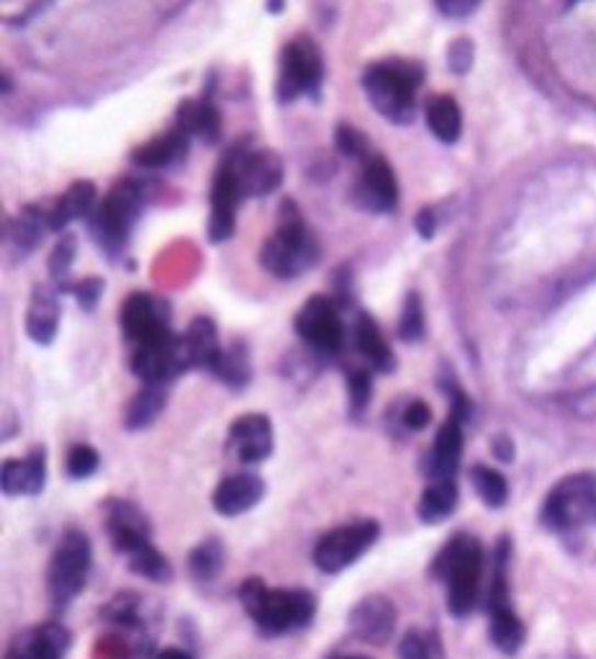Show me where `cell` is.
I'll return each mask as SVG.
<instances>
[{
	"label": "cell",
	"mask_w": 596,
	"mask_h": 659,
	"mask_svg": "<svg viewBox=\"0 0 596 659\" xmlns=\"http://www.w3.org/2000/svg\"><path fill=\"white\" fill-rule=\"evenodd\" d=\"M239 603L266 634H285L306 628L316 616V595L304 588H268L260 577H247L239 588Z\"/></svg>",
	"instance_id": "6da1fadb"
},
{
	"label": "cell",
	"mask_w": 596,
	"mask_h": 659,
	"mask_svg": "<svg viewBox=\"0 0 596 659\" xmlns=\"http://www.w3.org/2000/svg\"><path fill=\"white\" fill-rule=\"evenodd\" d=\"M425 72L417 63L386 59L363 72V91L381 116L394 124H409L417 111V88Z\"/></svg>",
	"instance_id": "7a4b0ae2"
},
{
	"label": "cell",
	"mask_w": 596,
	"mask_h": 659,
	"mask_svg": "<svg viewBox=\"0 0 596 659\" xmlns=\"http://www.w3.org/2000/svg\"><path fill=\"white\" fill-rule=\"evenodd\" d=\"M432 572L448 582V608L452 616L463 618L465 613H471L479 601L481 577H484V549L479 538L458 534L437 554Z\"/></svg>",
	"instance_id": "3957f363"
},
{
	"label": "cell",
	"mask_w": 596,
	"mask_h": 659,
	"mask_svg": "<svg viewBox=\"0 0 596 659\" xmlns=\"http://www.w3.org/2000/svg\"><path fill=\"white\" fill-rule=\"evenodd\" d=\"M319 256V245L301 220V212L293 201H285L278 212V230L262 247V266L278 279H293V276L308 271Z\"/></svg>",
	"instance_id": "277c9868"
},
{
	"label": "cell",
	"mask_w": 596,
	"mask_h": 659,
	"mask_svg": "<svg viewBox=\"0 0 596 659\" xmlns=\"http://www.w3.org/2000/svg\"><path fill=\"white\" fill-rule=\"evenodd\" d=\"M90 565H93L90 538L82 530H67L52 554L47 572L49 597L55 608H67L82 593V588L88 585Z\"/></svg>",
	"instance_id": "5b68a950"
},
{
	"label": "cell",
	"mask_w": 596,
	"mask_h": 659,
	"mask_svg": "<svg viewBox=\"0 0 596 659\" xmlns=\"http://www.w3.org/2000/svg\"><path fill=\"white\" fill-rule=\"evenodd\" d=\"M142 209V189L134 181H122L113 186L103 204L90 214L88 227L93 239L109 256H119L130 243L132 227Z\"/></svg>",
	"instance_id": "8992f818"
},
{
	"label": "cell",
	"mask_w": 596,
	"mask_h": 659,
	"mask_svg": "<svg viewBox=\"0 0 596 659\" xmlns=\"http://www.w3.org/2000/svg\"><path fill=\"white\" fill-rule=\"evenodd\" d=\"M596 521V471H578L548 492L542 523L553 530H576Z\"/></svg>",
	"instance_id": "52a82bcc"
},
{
	"label": "cell",
	"mask_w": 596,
	"mask_h": 659,
	"mask_svg": "<svg viewBox=\"0 0 596 659\" xmlns=\"http://www.w3.org/2000/svg\"><path fill=\"white\" fill-rule=\"evenodd\" d=\"M381 523L379 521H355L347 526H339L329 530L327 536L319 538V544L314 546V565L322 569L324 574H337L342 569L352 567L371 546L379 541Z\"/></svg>",
	"instance_id": "ba28073f"
},
{
	"label": "cell",
	"mask_w": 596,
	"mask_h": 659,
	"mask_svg": "<svg viewBox=\"0 0 596 659\" xmlns=\"http://www.w3.org/2000/svg\"><path fill=\"white\" fill-rule=\"evenodd\" d=\"M322 52L308 36H296L285 44L278 78V101L291 103L299 96H316L322 86Z\"/></svg>",
	"instance_id": "9c48e42d"
},
{
	"label": "cell",
	"mask_w": 596,
	"mask_h": 659,
	"mask_svg": "<svg viewBox=\"0 0 596 659\" xmlns=\"http://www.w3.org/2000/svg\"><path fill=\"white\" fill-rule=\"evenodd\" d=\"M296 333L301 340L319 354H337L342 348L345 327L329 297H312L296 314Z\"/></svg>",
	"instance_id": "30bf717a"
},
{
	"label": "cell",
	"mask_w": 596,
	"mask_h": 659,
	"mask_svg": "<svg viewBox=\"0 0 596 659\" xmlns=\"http://www.w3.org/2000/svg\"><path fill=\"white\" fill-rule=\"evenodd\" d=\"M122 327L132 343H149L170 335V304L162 297L139 291L132 294L122 306Z\"/></svg>",
	"instance_id": "8fae6325"
},
{
	"label": "cell",
	"mask_w": 596,
	"mask_h": 659,
	"mask_svg": "<svg viewBox=\"0 0 596 659\" xmlns=\"http://www.w3.org/2000/svg\"><path fill=\"white\" fill-rule=\"evenodd\" d=\"M396 624L398 611L386 595L360 597L350 608V616H347V626H350V634L355 639L373 644V647H383V644L394 639Z\"/></svg>",
	"instance_id": "7c38bea8"
},
{
	"label": "cell",
	"mask_w": 596,
	"mask_h": 659,
	"mask_svg": "<svg viewBox=\"0 0 596 659\" xmlns=\"http://www.w3.org/2000/svg\"><path fill=\"white\" fill-rule=\"evenodd\" d=\"M105 511V530H109L111 546L119 554H132L139 546L149 544V536H153V526H149L147 515L139 511L137 505L130 503V500H105L103 503Z\"/></svg>",
	"instance_id": "4fadbf2b"
},
{
	"label": "cell",
	"mask_w": 596,
	"mask_h": 659,
	"mask_svg": "<svg viewBox=\"0 0 596 659\" xmlns=\"http://www.w3.org/2000/svg\"><path fill=\"white\" fill-rule=\"evenodd\" d=\"M229 163L234 165L243 197H268L283 183V163L273 149H258L250 155L232 153Z\"/></svg>",
	"instance_id": "5bb4252c"
},
{
	"label": "cell",
	"mask_w": 596,
	"mask_h": 659,
	"mask_svg": "<svg viewBox=\"0 0 596 659\" xmlns=\"http://www.w3.org/2000/svg\"><path fill=\"white\" fill-rule=\"evenodd\" d=\"M243 189H239L237 174L229 157L222 163V168L216 170L214 186H211V216H209V239L214 245L224 243L232 237L234 232V212L237 204L243 201Z\"/></svg>",
	"instance_id": "9a60e30c"
},
{
	"label": "cell",
	"mask_w": 596,
	"mask_h": 659,
	"mask_svg": "<svg viewBox=\"0 0 596 659\" xmlns=\"http://www.w3.org/2000/svg\"><path fill=\"white\" fill-rule=\"evenodd\" d=\"M352 197L358 201V206L368 209V212L386 214L394 212L398 201V183L391 165L383 157H371L366 163L363 176L355 183Z\"/></svg>",
	"instance_id": "2e32d148"
},
{
	"label": "cell",
	"mask_w": 596,
	"mask_h": 659,
	"mask_svg": "<svg viewBox=\"0 0 596 659\" xmlns=\"http://www.w3.org/2000/svg\"><path fill=\"white\" fill-rule=\"evenodd\" d=\"M229 446L234 448L239 461L245 463H262L270 459L275 448L273 423L268 415L250 412V415L237 417L229 428Z\"/></svg>",
	"instance_id": "e0dca14e"
},
{
	"label": "cell",
	"mask_w": 596,
	"mask_h": 659,
	"mask_svg": "<svg viewBox=\"0 0 596 659\" xmlns=\"http://www.w3.org/2000/svg\"><path fill=\"white\" fill-rule=\"evenodd\" d=\"M266 498V482L260 474L243 471V474H232L216 484L211 494V505L224 518H237V515L250 513Z\"/></svg>",
	"instance_id": "ac0fdd59"
},
{
	"label": "cell",
	"mask_w": 596,
	"mask_h": 659,
	"mask_svg": "<svg viewBox=\"0 0 596 659\" xmlns=\"http://www.w3.org/2000/svg\"><path fill=\"white\" fill-rule=\"evenodd\" d=\"M0 487L9 498H36L47 487V451L36 446L24 459L3 461Z\"/></svg>",
	"instance_id": "d6986e66"
},
{
	"label": "cell",
	"mask_w": 596,
	"mask_h": 659,
	"mask_svg": "<svg viewBox=\"0 0 596 659\" xmlns=\"http://www.w3.org/2000/svg\"><path fill=\"white\" fill-rule=\"evenodd\" d=\"M70 644V628L52 621V624L40 626L29 636H21V639L13 644L9 659H65Z\"/></svg>",
	"instance_id": "ffe728a7"
},
{
	"label": "cell",
	"mask_w": 596,
	"mask_h": 659,
	"mask_svg": "<svg viewBox=\"0 0 596 659\" xmlns=\"http://www.w3.org/2000/svg\"><path fill=\"white\" fill-rule=\"evenodd\" d=\"M460 454H463V423L458 417H448L445 425L437 433L435 438V448L429 454V463L427 471L432 477V482L437 479H452L460 467Z\"/></svg>",
	"instance_id": "44dd1931"
},
{
	"label": "cell",
	"mask_w": 596,
	"mask_h": 659,
	"mask_svg": "<svg viewBox=\"0 0 596 659\" xmlns=\"http://www.w3.org/2000/svg\"><path fill=\"white\" fill-rule=\"evenodd\" d=\"M57 325H59L57 291L40 287L34 291L32 306H29V314H26L29 338L40 343V346H49L57 335Z\"/></svg>",
	"instance_id": "7402d4cb"
},
{
	"label": "cell",
	"mask_w": 596,
	"mask_h": 659,
	"mask_svg": "<svg viewBox=\"0 0 596 659\" xmlns=\"http://www.w3.org/2000/svg\"><path fill=\"white\" fill-rule=\"evenodd\" d=\"M355 348L366 358L368 366L381 373H391L396 369V356L386 340H383L381 330L368 314H360L355 322Z\"/></svg>",
	"instance_id": "603a6c76"
},
{
	"label": "cell",
	"mask_w": 596,
	"mask_h": 659,
	"mask_svg": "<svg viewBox=\"0 0 596 659\" xmlns=\"http://www.w3.org/2000/svg\"><path fill=\"white\" fill-rule=\"evenodd\" d=\"M188 145H191V137L180 126H176V130L165 132L162 137L134 149L132 160L142 165V168H165V165H176L183 160L188 155Z\"/></svg>",
	"instance_id": "cb8c5ba5"
},
{
	"label": "cell",
	"mask_w": 596,
	"mask_h": 659,
	"mask_svg": "<svg viewBox=\"0 0 596 659\" xmlns=\"http://www.w3.org/2000/svg\"><path fill=\"white\" fill-rule=\"evenodd\" d=\"M183 343H185L188 361H191V369H209L211 371V366H214L218 354H222L216 325L209 317L193 320L191 327L183 333Z\"/></svg>",
	"instance_id": "d4e9b609"
},
{
	"label": "cell",
	"mask_w": 596,
	"mask_h": 659,
	"mask_svg": "<svg viewBox=\"0 0 596 659\" xmlns=\"http://www.w3.org/2000/svg\"><path fill=\"white\" fill-rule=\"evenodd\" d=\"M458 500L460 494L456 479H437V482H432L421 492L417 505L419 521L427 523V526H437V523L448 521L452 511L458 507Z\"/></svg>",
	"instance_id": "484cf974"
},
{
	"label": "cell",
	"mask_w": 596,
	"mask_h": 659,
	"mask_svg": "<svg viewBox=\"0 0 596 659\" xmlns=\"http://www.w3.org/2000/svg\"><path fill=\"white\" fill-rule=\"evenodd\" d=\"M95 186L90 181H78L65 191V197L57 201L55 209H49V230H63L67 222L82 220L93 214L95 206Z\"/></svg>",
	"instance_id": "4316f807"
},
{
	"label": "cell",
	"mask_w": 596,
	"mask_h": 659,
	"mask_svg": "<svg viewBox=\"0 0 596 659\" xmlns=\"http://www.w3.org/2000/svg\"><path fill=\"white\" fill-rule=\"evenodd\" d=\"M176 126H180L188 137L214 142L218 137V130H222V119H218V111L209 99L183 101V107L178 109Z\"/></svg>",
	"instance_id": "83f0119b"
},
{
	"label": "cell",
	"mask_w": 596,
	"mask_h": 659,
	"mask_svg": "<svg viewBox=\"0 0 596 659\" xmlns=\"http://www.w3.org/2000/svg\"><path fill=\"white\" fill-rule=\"evenodd\" d=\"M165 404H168V384H145V389H139L126 407L124 425L130 431L149 428L160 417Z\"/></svg>",
	"instance_id": "f1b7e54d"
},
{
	"label": "cell",
	"mask_w": 596,
	"mask_h": 659,
	"mask_svg": "<svg viewBox=\"0 0 596 659\" xmlns=\"http://www.w3.org/2000/svg\"><path fill=\"white\" fill-rule=\"evenodd\" d=\"M211 373L216 379H222L226 387L232 389H245L252 379V364H250V350L243 343H234L232 348H222V354L211 366Z\"/></svg>",
	"instance_id": "f546056e"
},
{
	"label": "cell",
	"mask_w": 596,
	"mask_h": 659,
	"mask_svg": "<svg viewBox=\"0 0 596 659\" xmlns=\"http://www.w3.org/2000/svg\"><path fill=\"white\" fill-rule=\"evenodd\" d=\"M427 126L432 130V134L445 145H452L458 142L460 130H463V114H460V107L450 96H435L427 103Z\"/></svg>",
	"instance_id": "4dcf8cb0"
},
{
	"label": "cell",
	"mask_w": 596,
	"mask_h": 659,
	"mask_svg": "<svg viewBox=\"0 0 596 659\" xmlns=\"http://www.w3.org/2000/svg\"><path fill=\"white\" fill-rule=\"evenodd\" d=\"M492 613V641L494 647L502 651V655H517L525 644V624L519 621V616L511 611V605L507 608H496L488 611Z\"/></svg>",
	"instance_id": "1f68e13d"
},
{
	"label": "cell",
	"mask_w": 596,
	"mask_h": 659,
	"mask_svg": "<svg viewBox=\"0 0 596 659\" xmlns=\"http://www.w3.org/2000/svg\"><path fill=\"white\" fill-rule=\"evenodd\" d=\"M224 569V544L216 536L203 538L199 546H193L188 554V572L193 580L211 582L222 574Z\"/></svg>",
	"instance_id": "d6a6232c"
},
{
	"label": "cell",
	"mask_w": 596,
	"mask_h": 659,
	"mask_svg": "<svg viewBox=\"0 0 596 659\" xmlns=\"http://www.w3.org/2000/svg\"><path fill=\"white\" fill-rule=\"evenodd\" d=\"M124 559L134 574L145 577L149 582H160V585H165V582L172 580L170 559L165 557L157 546H153V541L139 546V549H134L132 554H126Z\"/></svg>",
	"instance_id": "836d02e7"
},
{
	"label": "cell",
	"mask_w": 596,
	"mask_h": 659,
	"mask_svg": "<svg viewBox=\"0 0 596 659\" xmlns=\"http://www.w3.org/2000/svg\"><path fill=\"white\" fill-rule=\"evenodd\" d=\"M471 482L475 494L481 498V503L488 507H502L509 498V484L504 479L502 471H496L492 467H484V463H475L471 469Z\"/></svg>",
	"instance_id": "e575fe53"
},
{
	"label": "cell",
	"mask_w": 596,
	"mask_h": 659,
	"mask_svg": "<svg viewBox=\"0 0 596 659\" xmlns=\"http://www.w3.org/2000/svg\"><path fill=\"white\" fill-rule=\"evenodd\" d=\"M101 616H103V621H111V624H116V626L137 628L142 624L139 621V595H134V593L116 595L101 611Z\"/></svg>",
	"instance_id": "d590c367"
},
{
	"label": "cell",
	"mask_w": 596,
	"mask_h": 659,
	"mask_svg": "<svg viewBox=\"0 0 596 659\" xmlns=\"http://www.w3.org/2000/svg\"><path fill=\"white\" fill-rule=\"evenodd\" d=\"M421 333H425V310H421L419 294H414L412 291L404 302L402 322H398V335H402L406 343H414L421 338Z\"/></svg>",
	"instance_id": "8d00e7d4"
},
{
	"label": "cell",
	"mask_w": 596,
	"mask_h": 659,
	"mask_svg": "<svg viewBox=\"0 0 596 659\" xmlns=\"http://www.w3.org/2000/svg\"><path fill=\"white\" fill-rule=\"evenodd\" d=\"M98 463H101V456H98L95 448H90L86 444L72 446L70 454H67V461H65L67 477H70V479L93 477L98 471Z\"/></svg>",
	"instance_id": "74e56055"
},
{
	"label": "cell",
	"mask_w": 596,
	"mask_h": 659,
	"mask_svg": "<svg viewBox=\"0 0 596 659\" xmlns=\"http://www.w3.org/2000/svg\"><path fill=\"white\" fill-rule=\"evenodd\" d=\"M347 389H350V412L352 415H360L368 407L373 394V381H371V371L368 369H358L350 373L347 379Z\"/></svg>",
	"instance_id": "f35d334b"
},
{
	"label": "cell",
	"mask_w": 596,
	"mask_h": 659,
	"mask_svg": "<svg viewBox=\"0 0 596 659\" xmlns=\"http://www.w3.org/2000/svg\"><path fill=\"white\" fill-rule=\"evenodd\" d=\"M75 237L72 235H63L57 239L55 250H52L49 256V276L55 279L57 283L65 281V276L70 273V266H72V258H75Z\"/></svg>",
	"instance_id": "ab89813d"
},
{
	"label": "cell",
	"mask_w": 596,
	"mask_h": 659,
	"mask_svg": "<svg viewBox=\"0 0 596 659\" xmlns=\"http://www.w3.org/2000/svg\"><path fill=\"white\" fill-rule=\"evenodd\" d=\"M335 142H337V149L342 153L345 157H363L366 149H368V139L363 132H358L355 126L350 124H339L337 126V134H335Z\"/></svg>",
	"instance_id": "60d3db41"
},
{
	"label": "cell",
	"mask_w": 596,
	"mask_h": 659,
	"mask_svg": "<svg viewBox=\"0 0 596 659\" xmlns=\"http://www.w3.org/2000/svg\"><path fill=\"white\" fill-rule=\"evenodd\" d=\"M103 287H105L103 279H98V276H90V279L80 281V283H72V287H67L65 291H72L82 310L90 312V310H95L98 299H101V294H103Z\"/></svg>",
	"instance_id": "b9f144b4"
},
{
	"label": "cell",
	"mask_w": 596,
	"mask_h": 659,
	"mask_svg": "<svg viewBox=\"0 0 596 659\" xmlns=\"http://www.w3.org/2000/svg\"><path fill=\"white\" fill-rule=\"evenodd\" d=\"M448 65H450V70L458 72V75H463V72L471 70V65H473V42L465 40V36H460V40L452 42L450 49H448Z\"/></svg>",
	"instance_id": "7bdbcfd3"
},
{
	"label": "cell",
	"mask_w": 596,
	"mask_h": 659,
	"mask_svg": "<svg viewBox=\"0 0 596 659\" xmlns=\"http://www.w3.org/2000/svg\"><path fill=\"white\" fill-rule=\"evenodd\" d=\"M402 421H404V425H406V428H409V431H425L427 425L432 423V410H429V404H427V402L414 400V402L406 404Z\"/></svg>",
	"instance_id": "ee69618b"
},
{
	"label": "cell",
	"mask_w": 596,
	"mask_h": 659,
	"mask_svg": "<svg viewBox=\"0 0 596 659\" xmlns=\"http://www.w3.org/2000/svg\"><path fill=\"white\" fill-rule=\"evenodd\" d=\"M398 657L402 659H429L427 639L417 632H409L398 644Z\"/></svg>",
	"instance_id": "f6af8a7d"
},
{
	"label": "cell",
	"mask_w": 596,
	"mask_h": 659,
	"mask_svg": "<svg viewBox=\"0 0 596 659\" xmlns=\"http://www.w3.org/2000/svg\"><path fill=\"white\" fill-rule=\"evenodd\" d=\"M479 3L481 0H437L440 11L448 13V16H468Z\"/></svg>",
	"instance_id": "bcb514c9"
},
{
	"label": "cell",
	"mask_w": 596,
	"mask_h": 659,
	"mask_svg": "<svg viewBox=\"0 0 596 659\" xmlns=\"http://www.w3.org/2000/svg\"><path fill=\"white\" fill-rule=\"evenodd\" d=\"M435 227H437V222H435L432 209H421V212L417 214V232H419V235L425 239H432Z\"/></svg>",
	"instance_id": "7dc6e473"
},
{
	"label": "cell",
	"mask_w": 596,
	"mask_h": 659,
	"mask_svg": "<svg viewBox=\"0 0 596 659\" xmlns=\"http://www.w3.org/2000/svg\"><path fill=\"white\" fill-rule=\"evenodd\" d=\"M494 454H496V459L511 461L515 459V446H511V440L507 436H499L494 440Z\"/></svg>",
	"instance_id": "c3c4849f"
},
{
	"label": "cell",
	"mask_w": 596,
	"mask_h": 659,
	"mask_svg": "<svg viewBox=\"0 0 596 659\" xmlns=\"http://www.w3.org/2000/svg\"><path fill=\"white\" fill-rule=\"evenodd\" d=\"M155 659H193V655H188L185 649H178V647H168L162 651H157Z\"/></svg>",
	"instance_id": "681fc988"
},
{
	"label": "cell",
	"mask_w": 596,
	"mask_h": 659,
	"mask_svg": "<svg viewBox=\"0 0 596 659\" xmlns=\"http://www.w3.org/2000/svg\"><path fill=\"white\" fill-rule=\"evenodd\" d=\"M285 9V0H268V11L270 13H281Z\"/></svg>",
	"instance_id": "f907efd6"
},
{
	"label": "cell",
	"mask_w": 596,
	"mask_h": 659,
	"mask_svg": "<svg viewBox=\"0 0 596 659\" xmlns=\"http://www.w3.org/2000/svg\"><path fill=\"white\" fill-rule=\"evenodd\" d=\"M329 659H371L366 655H342V657H329Z\"/></svg>",
	"instance_id": "816d5d0a"
}]
</instances>
